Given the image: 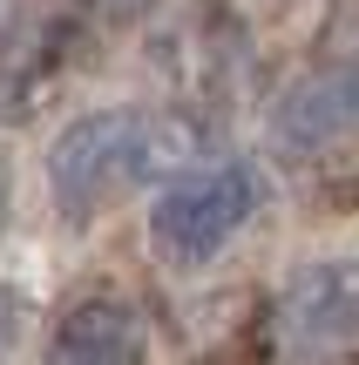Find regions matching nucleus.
<instances>
[{
    "mask_svg": "<svg viewBox=\"0 0 359 365\" xmlns=\"http://www.w3.org/2000/svg\"><path fill=\"white\" fill-rule=\"evenodd\" d=\"M176 170H190V129L149 108H89L48 143V196L75 230Z\"/></svg>",
    "mask_w": 359,
    "mask_h": 365,
    "instance_id": "1",
    "label": "nucleus"
},
{
    "mask_svg": "<svg viewBox=\"0 0 359 365\" xmlns=\"http://www.w3.org/2000/svg\"><path fill=\"white\" fill-rule=\"evenodd\" d=\"M258 190H265V182H258V170L244 156H211V163L176 170L156 190V203H149V250H156L163 264H176V271L211 264L217 250L251 223Z\"/></svg>",
    "mask_w": 359,
    "mask_h": 365,
    "instance_id": "2",
    "label": "nucleus"
},
{
    "mask_svg": "<svg viewBox=\"0 0 359 365\" xmlns=\"http://www.w3.org/2000/svg\"><path fill=\"white\" fill-rule=\"evenodd\" d=\"M353 129H359V61H319L265 115V135L285 163H312L319 149H333Z\"/></svg>",
    "mask_w": 359,
    "mask_h": 365,
    "instance_id": "3",
    "label": "nucleus"
},
{
    "mask_svg": "<svg viewBox=\"0 0 359 365\" xmlns=\"http://www.w3.org/2000/svg\"><path fill=\"white\" fill-rule=\"evenodd\" d=\"M41 365H149V318L122 291H95L54 318Z\"/></svg>",
    "mask_w": 359,
    "mask_h": 365,
    "instance_id": "4",
    "label": "nucleus"
},
{
    "mask_svg": "<svg viewBox=\"0 0 359 365\" xmlns=\"http://www.w3.org/2000/svg\"><path fill=\"white\" fill-rule=\"evenodd\" d=\"M285 325L298 339H319V345H353L359 339V257H325L292 271L285 284Z\"/></svg>",
    "mask_w": 359,
    "mask_h": 365,
    "instance_id": "5",
    "label": "nucleus"
},
{
    "mask_svg": "<svg viewBox=\"0 0 359 365\" xmlns=\"http://www.w3.org/2000/svg\"><path fill=\"white\" fill-rule=\"evenodd\" d=\"M61 27L41 0H0V115L27 108V95L48 81Z\"/></svg>",
    "mask_w": 359,
    "mask_h": 365,
    "instance_id": "6",
    "label": "nucleus"
},
{
    "mask_svg": "<svg viewBox=\"0 0 359 365\" xmlns=\"http://www.w3.org/2000/svg\"><path fill=\"white\" fill-rule=\"evenodd\" d=\"M21 318H27V304H21V298H14V291H7V284H0V359H7V345H14V339H21Z\"/></svg>",
    "mask_w": 359,
    "mask_h": 365,
    "instance_id": "7",
    "label": "nucleus"
},
{
    "mask_svg": "<svg viewBox=\"0 0 359 365\" xmlns=\"http://www.w3.org/2000/svg\"><path fill=\"white\" fill-rule=\"evenodd\" d=\"M7 217H14V163L0 156V230H7Z\"/></svg>",
    "mask_w": 359,
    "mask_h": 365,
    "instance_id": "8",
    "label": "nucleus"
},
{
    "mask_svg": "<svg viewBox=\"0 0 359 365\" xmlns=\"http://www.w3.org/2000/svg\"><path fill=\"white\" fill-rule=\"evenodd\" d=\"M75 7H89V14H122V7H136V0H75Z\"/></svg>",
    "mask_w": 359,
    "mask_h": 365,
    "instance_id": "9",
    "label": "nucleus"
}]
</instances>
